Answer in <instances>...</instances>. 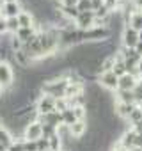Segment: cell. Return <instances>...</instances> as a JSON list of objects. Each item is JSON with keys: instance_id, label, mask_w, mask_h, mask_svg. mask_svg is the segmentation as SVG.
<instances>
[{"instance_id": "cb8c5ba5", "label": "cell", "mask_w": 142, "mask_h": 151, "mask_svg": "<svg viewBox=\"0 0 142 151\" xmlns=\"http://www.w3.org/2000/svg\"><path fill=\"white\" fill-rule=\"evenodd\" d=\"M80 0H60V6L64 7H77Z\"/></svg>"}, {"instance_id": "ffe728a7", "label": "cell", "mask_w": 142, "mask_h": 151, "mask_svg": "<svg viewBox=\"0 0 142 151\" xmlns=\"http://www.w3.org/2000/svg\"><path fill=\"white\" fill-rule=\"evenodd\" d=\"M7 151H25V142H23V140L13 142V144L9 146V149H7Z\"/></svg>"}, {"instance_id": "9c48e42d", "label": "cell", "mask_w": 142, "mask_h": 151, "mask_svg": "<svg viewBox=\"0 0 142 151\" xmlns=\"http://www.w3.org/2000/svg\"><path fill=\"white\" fill-rule=\"evenodd\" d=\"M138 84V78H135L133 75L126 73L123 77H119V89L117 91H133Z\"/></svg>"}, {"instance_id": "277c9868", "label": "cell", "mask_w": 142, "mask_h": 151, "mask_svg": "<svg viewBox=\"0 0 142 151\" xmlns=\"http://www.w3.org/2000/svg\"><path fill=\"white\" fill-rule=\"evenodd\" d=\"M13 78H14V73L11 69V64L7 60H0V87L4 89L13 87Z\"/></svg>"}, {"instance_id": "8fae6325", "label": "cell", "mask_w": 142, "mask_h": 151, "mask_svg": "<svg viewBox=\"0 0 142 151\" xmlns=\"http://www.w3.org/2000/svg\"><path fill=\"white\" fill-rule=\"evenodd\" d=\"M67 128H69L71 137H75V139H82V137L87 133L89 123H87V121H77L75 124H71V126H67Z\"/></svg>"}, {"instance_id": "d4e9b609", "label": "cell", "mask_w": 142, "mask_h": 151, "mask_svg": "<svg viewBox=\"0 0 142 151\" xmlns=\"http://www.w3.org/2000/svg\"><path fill=\"white\" fill-rule=\"evenodd\" d=\"M135 52H137V53H138V55L142 57V41H138V45L135 46Z\"/></svg>"}, {"instance_id": "603a6c76", "label": "cell", "mask_w": 142, "mask_h": 151, "mask_svg": "<svg viewBox=\"0 0 142 151\" xmlns=\"http://www.w3.org/2000/svg\"><path fill=\"white\" fill-rule=\"evenodd\" d=\"M7 32V18L0 14V36Z\"/></svg>"}, {"instance_id": "7402d4cb", "label": "cell", "mask_w": 142, "mask_h": 151, "mask_svg": "<svg viewBox=\"0 0 142 151\" xmlns=\"http://www.w3.org/2000/svg\"><path fill=\"white\" fill-rule=\"evenodd\" d=\"M133 94H135V101H137V105L142 101V86L140 84H137V87L133 89Z\"/></svg>"}, {"instance_id": "4fadbf2b", "label": "cell", "mask_w": 142, "mask_h": 151, "mask_svg": "<svg viewBox=\"0 0 142 151\" xmlns=\"http://www.w3.org/2000/svg\"><path fill=\"white\" fill-rule=\"evenodd\" d=\"M115 101H117V103H130V105H137L133 91H117Z\"/></svg>"}, {"instance_id": "52a82bcc", "label": "cell", "mask_w": 142, "mask_h": 151, "mask_svg": "<svg viewBox=\"0 0 142 151\" xmlns=\"http://www.w3.org/2000/svg\"><path fill=\"white\" fill-rule=\"evenodd\" d=\"M138 32L131 27H124L123 30V46L124 48H130V50H135V46L138 45Z\"/></svg>"}, {"instance_id": "44dd1931", "label": "cell", "mask_w": 142, "mask_h": 151, "mask_svg": "<svg viewBox=\"0 0 142 151\" xmlns=\"http://www.w3.org/2000/svg\"><path fill=\"white\" fill-rule=\"evenodd\" d=\"M25 142V151H39V147H37V140L34 142V140H23Z\"/></svg>"}, {"instance_id": "7c38bea8", "label": "cell", "mask_w": 142, "mask_h": 151, "mask_svg": "<svg viewBox=\"0 0 142 151\" xmlns=\"http://www.w3.org/2000/svg\"><path fill=\"white\" fill-rule=\"evenodd\" d=\"M18 22H20V29H32V27H36L34 14L30 11H22L20 16H18Z\"/></svg>"}, {"instance_id": "f1b7e54d", "label": "cell", "mask_w": 142, "mask_h": 151, "mask_svg": "<svg viewBox=\"0 0 142 151\" xmlns=\"http://www.w3.org/2000/svg\"><path fill=\"white\" fill-rule=\"evenodd\" d=\"M138 39H140V41H142V30H140V32H138Z\"/></svg>"}, {"instance_id": "ac0fdd59", "label": "cell", "mask_w": 142, "mask_h": 151, "mask_svg": "<svg viewBox=\"0 0 142 151\" xmlns=\"http://www.w3.org/2000/svg\"><path fill=\"white\" fill-rule=\"evenodd\" d=\"M18 30H20V22H18V18H7V32L14 36Z\"/></svg>"}, {"instance_id": "d6986e66", "label": "cell", "mask_w": 142, "mask_h": 151, "mask_svg": "<svg viewBox=\"0 0 142 151\" xmlns=\"http://www.w3.org/2000/svg\"><path fill=\"white\" fill-rule=\"evenodd\" d=\"M77 7H78V11H80V13H89V11H94V7H93V2H91V0H80Z\"/></svg>"}, {"instance_id": "2e32d148", "label": "cell", "mask_w": 142, "mask_h": 151, "mask_svg": "<svg viewBox=\"0 0 142 151\" xmlns=\"http://www.w3.org/2000/svg\"><path fill=\"white\" fill-rule=\"evenodd\" d=\"M60 114H62V124H64V126H71V124L77 123V117H75L73 109H67V110H64V112H60Z\"/></svg>"}, {"instance_id": "5bb4252c", "label": "cell", "mask_w": 142, "mask_h": 151, "mask_svg": "<svg viewBox=\"0 0 142 151\" xmlns=\"http://www.w3.org/2000/svg\"><path fill=\"white\" fill-rule=\"evenodd\" d=\"M126 23H128L126 27H131V29H135L137 32H140V30H142V11H135V13L128 18Z\"/></svg>"}, {"instance_id": "6da1fadb", "label": "cell", "mask_w": 142, "mask_h": 151, "mask_svg": "<svg viewBox=\"0 0 142 151\" xmlns=\"http://www.w3.org/2000/svg\"><path fill=\"white\" fill-rule=\"evenodd\" d=\"M67 84H69V82H67L66 78H62V77L48 78V80L41 86V91H43V94H46V96H52V98L59 100V98H64V96H66Z\"/></svg>"}, {"instance_id": "30bf717a", "label": "cell", "mask_w": 142, "mask_h": 151, "mask_svg": "<svg viewBox=\"0 0 142 151\" xmlns=\"http://www.w3.org/2000/svg\"><path fill=\"white\" fill-rule=\"evenodd\" d=\"M20 13H22V6L18 2H7L2 6V11H0V14L6 18H18Z\"/></svg>"}, {"instance_id": "5b68a950", "label": "cell", "mask_w": 142, "mask_h": 151, "mask_svg": "<svg viewBox=\"0 0 142 151\" xmlns=\"http://www.w3.org/2000/svg\"><path fill=\"white\" fill-rule=\"evenodd\" d=\"M43 139V124L37 121H32L29 124H25L23 128V140H39Z\"/></svg>"}, {"instance_id": "4316f807", "label": "cell", "mask_w": 142, "mask_h": 151, "mask_svg": "<svg viewBox=\"0 0 142 151\" xmlns=\"http://www.w3.org/2000/svg\"><path fill=\"white\" fill-rule=\"evenodd\" d=\"M130 151H142V147H131Z\"/></svg>"}, {"instance_id": "e0dca14e", "label": "cell", "mask_w": 142, "mask_h": 151, "mask_svg": "<svg viewBox=\"0 0 142 151\" xmlns=\"http://www.w3.org/2000/svg\"><path fill=\"white\" fill-rule=\"evenodd\" d=\"M128 123H130L131 126H135V124L142 123V110H140L138 107H135V109H133V112H131V114H130V117H128Z\"/></svg>"}, {"instance_id": "7a4b0ae2", "label": "cell", "mask_w": 142, "mask_h": 151, "mask_svg": "<svg viewBox=\"0 0 142 151\" xmlns=\"http://www.w3.org/2000/svg\"><path fill=\"white\" fill-rule=\"evenodd\" d=\"M57 100L52 98V96H46V94H41L39 100L36 101V112L41 114V116H46V114H52V112H57Z\"/></svg>"}, {"instance_id": "ba28073f", "label": "cell", "mask_w": 142, "mask_h": 151, "mask_svg": "<svg viewBox=\"0 0 142 151\" xmlns=\"http://www.w3.org/2000/svg\"><path fill=\"white\" fill-rule=\"evenodd\" d=\"M119 146H123L126 151H130L131 147L137 146V132L133 128H130L128 132H124L121 135V140H119Z\"/></svg>"}, {"instance_id": "9a60e30c", "label": "cell", "mask_w": 142, "mask_h": 151, "mask_svg": "<svg viewBox=\"0 0 142 151\" xmlns=\"http://www.w3.org/2000/svg\"><path fill=\"white\" fill-rule=\"evenodd\" d=\"M13 142H14L13 133H11L6 126H0V146L6 147V149H9V146H11Z\"/></svg>"}, {"instance_id": "8992f818", "label": "cell", "mask_w": 142, "mask_h": 151, "mask_svg": "<svg viewBox=\"0 0 142 151\" xmlns=\"http://www.w3.org/2000/svg\"><path fill=\"white\" fill-rule=\"evenodd\" d=\"M75 25L78 30H91L93 27H96V16H94V11H89V13H80L78 18L75 20Z\"/></svg>"}, {"instance_id": "4dcf8cb0", "label": "cell", "mask_w": 142, "mask_h": 151, "mask_svg": "<svg viewBox=\"0 0 142 151\" xmlns=\"http://www.w3.org/2000/svg\"><path fill=\"white\" fill-rule=\"evenodd\" d=\"M138 84H140V86H142V78H140V80H138Z\"/></svg>"}, {"instance_id": "484cf974", "label": "cell", "mask_w": 142, "mask_h": 151, "mask_svg": "<svg viewBox=\"0 0 142 151\" xmlns=\"http://www.w3.org/2000/svg\"><path fill=\"white\" fill-rule=\"evenodd\" d=\"M137 68H138V73H140V78H142V59H140V62H138V66H137Z\"/></svg>"}, {"instance_id": "3957f363", "label": "cell", "mask_w": 142, "mask_h": 151, "mask_svg": "<svg viewBox=\"0 0 142 151\" xmlns=\"http://www.w3.org/2000/svg\"><path fill=\"white\" fill-rule=\"evenodd\" d=\"M98 86L105 91H115L119 89V77L114 73V71H108V73H101L98 77Z\"/></svg>"}, {"instance_id": "83f0119b", "label": "cell", "mask_w": 142, "mask_h": 151, "mask_svg": "<svg viewBox=\"0 0 142 151\" xmlns=\"http://www.w3.org/2000/svg\"><path fill=\"white\" fill-rule=\"evenodd\" d=\"M2 94H4V87H0V98H2Z\"/></svg>"}, {"instance_id": "f546056e", "label": "cell", "mask_w": 142, "mask_h": 151, "mask_svg": "<svg viewBox=\"0 0 142 151\" xmlns=\"http://www.w3.org/2000/svg\"><path fill=\"white\" fill-rule=\"evenodd\" d=\"M137 107H138V109H140V110H142V101H140V103H138V105H137Z\"/></svg>"}]
</instances>
